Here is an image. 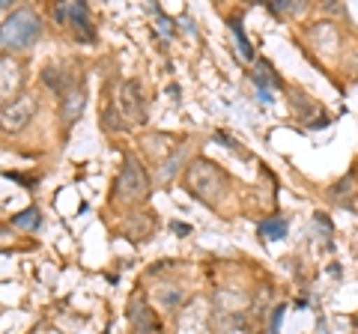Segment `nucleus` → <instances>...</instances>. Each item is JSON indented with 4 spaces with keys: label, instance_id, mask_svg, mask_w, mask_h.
<instances>
[{
    "label": "nucleus",
    "instance_id": "obj_10",
    "mask_svg": "<svg viewBox=\"0 0 358 334\" xmlns=\"http://www.w3.org/2000/svg\"><path fill=\"white\" fill-rule=\"evenodd\" d=\"M251 81L257 84V90H260L263 102H272V90H278V87H281V78H278V72L272 69V63H266V60H257V63H254Z\"/></svg>",
    "mask_w": 358,
    "mask_h": 334
},
{
    "label": "nucleus",
    "instance_id": "obj_1",
    "mask_svg": "<svg viewBox=\"0 0 358 334\" xmlns=\"http://www.w3.org/2000/svg\"><path fill=\"white\" fill-rule=\"evenodd\" d=\"M182 182L188 188V194H194V200H200V203H206V206H218L230 191L227 173L209 159H194L188 164Z\"/></svg>",
    "mask_w": 358,
    "mask_h": 334
},
{
    "label": "nucleus",
    "instance_id": "obj_15",
    "mask_svg": "<svg viewBox=\"0 0 358 334\" xmlns=\"http://www.w3.org/2000/svg\"><path fill=\"white\" fill-rule=\"evenodd\" d=\"M260 236L284 239L287 236V218H266V221H260Z\"/></svg>",
    "mask_w": 358,
    "mask_h": 334
},
{
    "label": "nucleus",
    "instance_id": "obj_5",
    "mask_svg": "<svg viewBox=\"0 0 358 334\" xmlns=\"http://www.w3.org/2000/svg\"><path fill=\"white\" fill-rule=\"evenodd\" d=\"M126 317H129L131 334H162V319L150 307L147 296H143L141 289H138V293H131L129 307H126Z\"/></svg>",
    "mask_w": 358,
    "mask_h": 334
},
{
    "label": "nucleus",
    "instance_id": "obj_16",
    "mask_svg": "<svg viewBox=\"0 0 358 334\" xmlns=\"http://www.w3.org/2000/svg\"><path fill=\"white\" fill-rule=\"evenodd\" d=\"M230 30H233V36H236L239 48H242V57L245 60H254V48H251V42L245 39V30H242V21L239 18H230Z\"/></svg>",
    "mask_w": 358,
    "mask_h": 334
},
{
    "label": "nucleus",
    "instance_id": "obj_18",
    "mask_svg": "<svg viewBox=\"0 0 358 334\" xmlns=\"http://www.w3.org/2000/svg\"><path fill=\"white\" fill-rule=\"evenodd\" d=\"M155 15H159V33H162V36H164V39H171V36H173V21H171V18H167V15L162 13V9H159V6H155Z\"/></svg>",
    "mask_w": 358,
    "mask_h": 334
},
{
    "label": "nucleus",
    "instance_id": "obj_17",
    "mask_svg": "<svg viewBox=\"0 0 358 334\" xmlns=\"http://www.w3.org/2000/svg\"><path fill=\"white\" fill-rule=\"evenodd\" d=\"M272 13H301V3L296 0H278V3H268Z\"/></svg>",
    "mask_w": 358,
    "mask_h": 334
},
{
    "label": "nucleus",
    "instance_id": "obj_13",
    "mask_svg": "<svg viewBox=\"0 0 358 334\" xmlns=\"http://www.w3.org/2000/svg\"><path fill=\"white\" fill-rule=\"evenodd\" d=\"M42 81L48 84V87H51V90L57 93V96H63L66 90H72V87H75L72 78L66 75L63 69H57V66H45V69H42Z\"/></svg>",
    "mask_w": 358,
    "mask_h": 334
},
{
    "label": "nucleus",
    "instance_id": "obj_14",
    "mask_svg": "<svg viewBox=\"0 0 358 334\" xmlns=\"http://www.w3.org/2000/svg\"><path fill=\"white\" fill-rule=\"evenodd\" d=\"M13 224L18 230H39L42 227V212H39L36 206H30V209H24V212H18L13 218Z\"/></svg>",
    "mask_w": 358,
    "mask_h": 334
},
{
    "label": "nucleus",
    "instance_id": "obj_9",
    "mask_svg": "<svg viewBox=\"0 0 358 334\" xmlns=\"http://www.w3.org/2000/svg\"><path fill=\"white\" fill-rule=\"evenodd\" d=\"M84 108H87V87L81 81H75L72 90H66L60 96V119H63V126L69 129L78 122V117L84 114Z\"/></svg>",
    "mask_w": 358,
    "mask_h": 334
},
{
    "label": "nucleus",
    "instance_id": "obj_20",
    "mask_svg": "<svg viewBox=\"0 0 358 334\" xmlns=\"http://www.w3.org/2000/svg\"><path fill=\"white\" fill-rule=\"evenodd\" d=\"M173 233H179V236H185L188 227H185V224H173Z\"/></svg>",
    "mask_w": 358,
    "mask_h": 334
},
{
    "label": "nucleus",
    "instance_id": "obj_11",
    "mask_svg": "<svg viewBox=\"0 0 358 334\" xmlns=\"http://www.w3.org/2000/svg\"><path fill=\"white\" fill-rule=\"evenodd\" d=\"M155 230V215L150 212H138V215H129L126 224H122V236L131 239V242H143Z\"/></svg>",
    "mask_w": 358,
    "mask_h": 334
},
{
    "label": "nucleus",
    "instance_id": "obj_8",
    "mask_svg": "<svg viewBox=\"0 0 358 334\" xmlns=\"http://www.w3.org/2000/svg\"><path fill=\"white\" fill-rule=\"evenodd\" d=\"M24 84V75H21V63L13 57H0V108L9 105L13 99H18L15 93Z\"/></svg>",
    "mask_w": 358,
    "mask_h": 334
},
{
    "label": "nucleus",
    "instance_id": "obj_12",
    "mask_svg": "<svg viewBox=\"0 0 358 334\" xmlns=\"http://www.w3.org/2000/svg\"><path fill=\"white\" fill-rule=\"evenodd\" d=\"M164 143H176V140H173L171 135H147V138H143V150H147L155 161H162L164 155L171 159V155H176V152H179L176 147H164Z\"/></svg>",
    "mask_w": 358,
    "mask_h": 334
},
{
    "label": "nucleus",
    "instance_id": "obj_4",
    "mask_svg": "<svg viewBox=\"0 0 358 334\" xmlns=\"http://www.w3.org/2000/svg\"><path fill=\"white\" fill-rule=\"evenodd\" d=\"M114 108L122 122L143 126V122H147V102H143V96H141V81H122L120 93L114 99Z\"/></svg>",
    "mask_w": 358,
    "mask_h": 334
},
{
    "label": "nucleus",
    "instance_id": "obj_3",
    "mask_svg": "<svg viewBox=\"0 0 358 334\" xmlns=\"http://www.w3.org/2000/svg\"><path fill=\"white\" fill-rule=\"evenodd\" d=\"M114 200L120 203H147L150 200V180L147 173H143V167L138 159H126L122 164V170L114 182Z\"/></svg>",
    "mask_w": 358,
    "mask_h": 334
},
{
    "label": "nucleus",
    "instance_id": "obj_7",
    "mask_svg": "<svg viewBox=\"0 0 358 334\" xmlns=\"http://www.w3.org/2000/svg\"><path fill=\"white\" fill-rule=\"evenodd\" d=\"M54 18L60 24H72L78 30L81 39H93V30H90V9L81 3V0H69V3H57L54 6Z\"/></svg>",
    "mask_w": 358,
    "mask_h": 334
},
{
    "label": "nucleus",
    "instance_id": "obj_6",
    "mask_svg": "<svg viewBox=\"0 0 358 334\" xmlns=\"http://www.w3.org/2000/svg\"><path fill=\"white\" fill-rule=\"evenodd\" d=\"M33 114H36V99L30 93H21L18 99H13L9 105L0 108V126H3V131H13L15 135V131L27 129Z\"/></svg>",
    "mask_w": 358,
    "mask_h": 334
},
{
    "label": "nucleus",
    "instance_id": "obj_2",
    "mask_svg": "<svg viewBox=\"0 0 358 334\" xmlns=\"http://www.w3.org/2000/svg\"><path fill=\"white\" fill-rule=\"evenodd\" d=\"M39 36H42V21L30 9H15L0 24V48H6V51L30 48L33 42H39Z\"/></svg>",
    "mask_w": 358,
    "mask_h": 334
},
{
    "label": "nucleus",
    "instance_id": "obj_21",
    "mask_svg": "<svg viewBox=\"0 0 358 334\" xmlns=\"http://www.w3.org/2000/svg\"><path fill=\"white\" fill-rule=\"evenodd\" d=\"M9 6V0H0V9H6Z\"/></svg>",
    "mask_w": 358,
    "mask_h": 334
},
{
    "label": "nucleus",
    "instance_id": "obj_19",
    "mask_svg": "<svg viewBox=\"0 0 358 334\" xmlns=\"http://www.w3.org/2000/svg\"><path fill=\"white\" fill-rule=\"evenodd\" d=\"M281 319H284V305L272 310V322H268V334H281Z\"/></svg>",
    "mask_w": 358,
    "mask_h": 334
}]
</instances>
